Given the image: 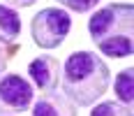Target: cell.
I'll return each instance as SVG.
<instances>
[{"label": "cell", "mask_w": 134, "mask_h": 116, "mask_svg": "<svg viewBox=\"0 0 134 116\" xmlns=\"http://www.w3.org/2000/svg\"><path fill=\"white\" fill-rule=\"evenodd\" d=\"M63 93L76 107L95 104L111 84L109 65L95 51H74L60 65Z\"/></svg>", "instance_id": "1"}, {"label": "cell", "mask_w": 134, "mask_h": 116, "mask_svg": "<svg viewBox=\"0 0 134 116\" xmlns=\"http://www.w3.org/2000/svg\"><path fill=\"white\" fill-rule=\"evenodd\" d=\"M90 39L109 58H127L134 51V7L111 2L99 7L88 21Z\"/></svg>", "instance_id": "2"}, {"label": "cell", "mask_w": 134, "mask_h": 116, "mask_svg": "<svg viewBox=\"0 0 134 116\" xmlns=\"http://www.w3.org/2000/svg\"><path fill=\"white\" fill-rule=\"evenodd\" d=\"M72 30V16L63 7H44L30 21V35L40 49L60 47Z\"/></svg>", "instance_id": "3"}, {"label": "cell", "mask_w": 134, "mask_h": 116, "mask_svg": "<svg viewBox=\"0 0 134 116\" xmlns=\"http://www.w3.org/2000/svg\"><path fill=\"white\" fill-rule=\"evenodd\" d=\"M35 100L32 84L26 77L9 72L0 74V116H16L30 109Z\"/></svg>", "instance_id": "4"}, {"label": "cell", "mask_w": 134, "mask_h": 116, "mask_svg": "<svg viewBox=\"0 0 134 116\" xmlns=\"http://www.w3.org/2000/svg\"><path fill=\"white\" fill-rule=\"evenodd\" d=\"M32 116H76V104L63 90H42L37 102L32 104Z\"/></svg>", "instance_id": "5"}, {"label": "cell", "mask_w": 134, "mask_h": 116, "mask_svg": "<svg viewBox=\"0 0 134 116\" xmlns=\"http://www.w3.org/2000/svg\"><path fill=\"white\" fill-rule=\"evenodd\" d=\"M28 77L40 90H53L60 84V63L53 56H40L28 65Z\"/></svg>", "instance_id": "6"}, {"label": "cell", "mask_w": 134, "mask_h": 116, "mask_svg": "<svg viewBox=\"0 0 134 116\" xmlns=\"http://www.w3.org/2000/svg\"><path fill=\"white\" fill-rule=\"evenodd\" d=\"M19 33H21V16L16 14V9L0 5V44L16 42Z\"/></svg>", "instance_id": "7"}, {"label": "cell", "mask_w": 134, "mask_h": 116, "mask_svg": "<svg viewBox=\"0 0 134 116\" xmlns=\"http://www.w3.org/2000/svg\"><path fill=\"white\" fill-rule=\"evenodd\" d=\"M113 90H116V95H118V102L132 104V100H134V90H132V67H125L122 72H118L116 84H113Z\"/></svg>", "instance_id": "8"}, {"label": "cell", "mask_w": 134, "mask_h": 116, "mask_svg": "<svg viewBox=\"0 0 134 116\" xmlns=\"http://www.w3.org/2000/svg\"><path fill=\"white\" fill-rule=\"evenodd\" d=\"M90 116H134V112L130 104H122L118 100H107L97 104L90 112Z\"/></svg>", "instance_id": "9"}, {"label": "cell", "mask_w": 134, "mask_h": 116, "mask_svg": "<svg viewBox=\"0 0 134 116\" xmlns=\"http://www.w3.org/2000/svg\"><path fill=\"white\" fill-rule=\"evenodd\" d=\"M55 2H60L63 7H67V9H72V12H90V9H95L97 5H99V0H55Z\"/></svg>", "instance_id": "10"}, {"label": "cell", "mask_w": 134, "mask_h": 116, "mask_svg": "<svg viewBox=\"0 0 134 116\" xmlns=\"http://www.w3.org/2000/svg\"><path fill=\"white\" fill-rule=\"evenodd\" d=\"M7 7H32L37 0H5Z\"/></svg>", "instance_id": "11"}, {"label": "cell", "mask_w": 134, "mask_h": 116, "mask_svg": "<svg viewBox=\"0 0 134 116\" xmlns=\"http://www.w3.org/2000/svg\"><path fill=\"white\" fill-rule=\"evenodd\" d=\"M7 60H9V56H7V51L0 47V74L5 72V67H7Z\"/></svg>", "instance_id": "12"}]
</instances>
